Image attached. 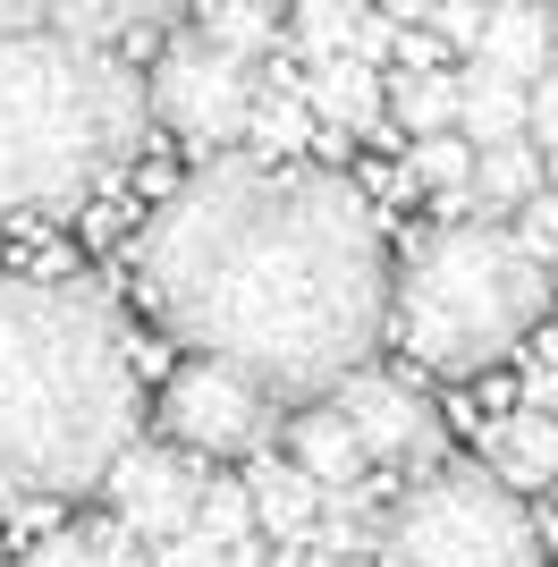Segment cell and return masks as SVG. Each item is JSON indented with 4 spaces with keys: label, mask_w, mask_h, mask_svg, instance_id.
Masks as SVG:
<instances>
[{
    "label": "cell",
    "mask_w": 558,
    "mask_h": 567,
    "mask_svg": "<svg viewBox=\"0 0 558 567\" xmlns=\"http://www.w3.org/2000/svg\"><path fill=\"white\" fill-rule=\"evenodd\" d=\"M153 322L262 381L279 406L330 399L390 339V246L355 178L220 153L153 204L136 237Z\"/></svg>",
    "instance_id": "obj_1"
},
{
    "label": "cell",
    "mask_w": 558,
    "mask_h": 567,
    "mask_svg": "<svg viewBox=\"0 0 558 567\" xmlns=\"http://www.w3.org/2000/svg\"><path fill=\"white\" fill-rule=\"evenodd\" d=\"M136 415V355L102 288L0 280V517L93 492Z\"/></svg>",
    "instance_id": "obj_2"
},
{
    "label": "cell",
    "mask_w": 558,
    "mask_h": 567,
    "mask_svg": "<svg viewBox=\"0 0 558 567\" xmlns=\"http://www.w3.org/2000/svg\"><path fill=\"white\" fill-rule=\"evenodd\" d=\"M153 102L127 60L60 25L0 43V213H76L144 153Z\"/></svg>",
    "instance_id": "obj_3"
},
{
    "label": "cell",
    "mask_w": 558,
    "mask_h": 567,
    "mask_svg": "<svg viewBox=\"0 0 558 567\" xmlns=\"http://www.w3.org/2000/svg\"><path fill=\"white\" fill-rule=\"evenodd\" d=\"M550 262L516 246L499 220H441L406 246L390 271V339L415 355L423 373H490L499 355L550 322Z\"/></svg>",
    "instance_id": "obj_4"
},
{
    "label": "cell",
    "mask_w": 558,
    "mask_h": 567,
    "mask_svg": "<svg viewBox=\"0 0 558 567\" xmlns=\"http://www.w3.org/2000/svg\"><path fill=\"white\" fill-rule=\"evenodd\" d=\"M372 567H550V543L483 466H423L372 534Z\"/></svg>",
    "instance_id": "obj_5"
},
{
    "label": "cell",
    "mask_w": 558,
    "mask_h": 567,
    "mask_svg": "<svg viewBox=\"0 0 558 567\" xmlns=\"http://www.w3.org/2000/svg\"><path fill=\"white\" fill-rule=\"evenodd\" d=\"M144 102L178 144L220 162V153L246 144V118H255V60H237V51L204 43V34H178L144 76Z\"/></svg>",
    "instance_id": "obj_6"
},
{
    "label": "cell",
    "mask_w": 558,
    "mask_h": 567,
    "mask_svg": "<svg viewBox=\"0 0 558 567\" xmlns=\"http://www.w3.org/2000/svg\"><path fill=\"white\" fill-rule=\"evenodd\" d=\"M271 432H279V399L262 381L229 373L211 355L169 373V390H162V441L169 450L204 457V466H229V457H262Z\"/></svg>",
    "instance_id": "obj_7"
},
{
    "label": "cell",
    "mask_w": 558,
    "mask_h": 567,
    "mask_svg": "<svg viewBox=\"0 0 558 567\" xmlns=\"http://www.w3.org/2000/svg\"><path fill=\"white\" fill-rule=\"evenodd\" d=\"M204 457L169 450V441H127L118 450V466L102 474V492H111V517L136 534V543H178V534H195V499H204Z\"/></svg>",
    "instance_id": "obj_8"
},
{
    "label": "cell",
    "mask_w": 558,
    "mask_h": 567,
    "mask_svg": "<svg viewBox=\"0 0 558 567\" xmlns=\"http://www.w3.org/2000/svg\"><path fill=\"white\" fill-rule=\"evenodd\" d=\"M330 406L348 415V432L364 441V457H423L441 450V406L423 399L415 373H390V364H364L330 390Z\"/></svg>",
    "instance_id": "obj_9"
},
{
    "label": "cell",
    "mask_w": 558,
    "mask_h": 567,
    "mask_svg": "<svg viewBox=\"0 0 558 567\" xmlns=\"http://www.w3.org/2000/svg\"><path fill=\"white\" fill-rule=\"evenodd\" d=\"M246 499H255V534L262 543H313V525H322V483L304 466H288L279 450H262V457H246Z\"/></svg>",
    "instance_id": "obj_10"
},
{
    "label": "cell",
    "mask_w": 558,
    "mask_h": 567,
    "mask_svg": "<svg viewBox=\"0 0 558 567\" xmlns=\"http://www.w3.org/2000/svg\"><path fill=\"white\" fill-rule=\"evenodd\" d=\"M483 474L490 483H508L516 499L558 483V415H534V406H516V415H490L483 424Z\"/></svg>",
    "instance_id": "obj_11"
},
{
    "label": "cell",
    "mask_w": 558,
    "mask_h": 567,
    "mask_svg": "<svg viewBox=\"0 0 558 567\" xmlns=\"http://www.w3.org/2000/svg\"><path fill=\"white\" fill-rule=\"evenodd\" d=\"M550 9L541 0H499L483 18V43H474V69L490 76H516V85H541L550 76Z\"/></svg>",
    "instance_id": "obj_12"
},
{
    "label": "cell",
    "mask_w": 558,
    "mask_h": 567,
    "mask_svg": "<svg viewBox=\"0 0 558 567\" xmlns=\"http://www.w3.org/2000/svg\"><path fill=\"white\" fill-rule=\"evenodd\" d=\"M288 466H304L322 492H348L372 457H364V441L348 432V415H339L330 399H304L297 415H288Z\"/></svg>",
    "instance_id": "obj_13"
},
{
    "label": "cell",
    "mask_w": 558,
    "mask_h": 567,
    "mask_svg": "<svg viewBox=\"0 0 558 567\" xmlns=\"http://www.w3.org/2000/svg\"><path fill=\"white\" fill-rule=\"evenodd\" d=\"M304 111H313V127H348V136H364V127H381V69H364L355 51H339V60H313L304 69Z\"/></svg>",
    "instance_id": "obj_14"
},
{
    "label": "cell",
    "mask_w": 558,
    "mask_h": 567,
    "mask_svg": "<svg viewBox=\"0 0 558 567\" xmlns=\"http://www.w3.org/2000/svg\"><path fill=\"white\" fill-rule=\"evenodd\" d=\"M541 195V153L525 136L516 144H483L474 153V178H465V220H499L508 229L525 204Z\"/></svg>",
    "instance_id": "obj_15"
},
{
    "label": "cell",
    "mask_w": 558,
    "mask_h": 567,
    "mask_svg": "<svg viewBox=\"0 0 558 567\" xmlns=\"http://www.w3.org/2000/svg\"><path fill=\"white\" fill-rule=\"evenodd\" d=\"M313 144V111H304V69L255 76V118H246V153L255 162H297Z\"/></svg>",
    "instance_id": "obj_16"
},
{
    "label": "cell",
    "mask_w": 558,
    "mask_h": 567,
    "mask_svg": "<svg viewBox=\"0 0 558 567\" xmlns=\"http://www.w3.org/2000/svg\"><path fill=\"white\" fill-rule=\"evenodd\" d=\"M457 136L474 144V153H483V144H516L525 136V85L465 60L457 69Z\"/></svg>",
    "instance_id": "obj_17"
},
{
    "label": "cell",
    "mask_w": 558,
    "mask_h": 567,
    "mask_svg": "<svg viewBox=\"0 0 558 567\" xmlns=\"http://www.w3.org/2000/svg\"><path fill=\"white\" fill-rule=\"evenodd\" d=\"M381 111L406 136H448L457 127V69H390L381 76Z\"/></svg>",
    "instance_id": "obj_18"
},
{
    "label": "cell",
    "mask_w": 558,
    "mask_h": 567,
    "mask_svg": "<svg viewBox=\"0 0 558 567\" xmlns=\"http://www.w3.org/2000/svg\"><path fill=\"white\" fill-rule=\"evenodd\" d=\"M186 0H51L60 34L76 43H118V34H144V25H169Z\"/></svg>",
    "instance_id": "obj_19"
},
{
    "label": "cell",
    "mask_w": 558,
    "mask_h": 567,
    "mask_svg": "<svg viewBox=\"0 0 558 567\" xmlns=\"http://www.w3.org/2000/svg\"><path fill=\"white\" fill-rule=\"evenodd\" d=\"M406 178L441 195V213H448V220H465V178H474V144H465L457 127H448V136H415V153H406Z\"/></svg>",
    "instance_id": "obj_20"
},
{
    "label": "cell",
    "mask_w": 558,
    "mask_h": 567,
    "mask_svg": "<svg viewBox=\"0 0 558 567\" xmlns=\"http://www.w3.org/2000/svg\"><path fill=\"white\" fill-rule=\"evenodd\" d=\"M204 43L237 51V60L279 51V0H204Z\"/></svg>",
    "instance_id": "obj_21"
},
{
    "label": "cell",
    "mask_w": 558,
    "mask_h": 567,
    "mask_svg": "<svg viewBox=\"0 0 558 567\" xmlns=\"http://www.w3.org/2000/svg\"><path fill=\"white\" fill-rule=\"evenodd\" d=\"M195 534H204V543H220V550H237L246 534H255V499H246V483H237V474H220V466L204 474V499H195Z\"/></svg>",
    "instance_id": "obj_22"
},
{
    "label": "cell",
    "mask_w": 558,
    "mask_h": 567,
    "mask_svg": "<svg viewBox=\"0 0 558 567\" xmlns=\"http://www.w3.org/2000/svg\"><path fill=\"white\" fill-rule=\"evenodd\" d=\"M355 18H364L355 0H297V25H288V34H297V60L304 69H313V60H339V51L355 43Z\"/></svg>",
    "instance_id": "obj_23"
},
{
    "label": "cell",
    "mask_w": 558,
    "mask_h": 567,
    "mask_svg": "<svg viewBox=\"0 0 558 567\" xmlns=\"http://www.w3.org/2000/svg\"><path fill=\"white\" fill-rule=\"evenodd\" d=\"M516 381H525V406L534 415H558V322H541L516 355Z\"/></svg>",
    "instance_id": "obj_24"
},
{
    "label": "cell",
    "mask_w": 558,
    "mask_h": 567,
    "mask_svg": "<svg viewBox=\"0 0 558 567\" xmlns=\"http://www.w3.org/2000/svg\"><path fill=\"white\" fill-rule=\"evenodd\" d=\"M483 18H490V0H441L423 34H432L441 51H465V60H474V43H483Z\"/></svg>",
    "instance_id": "obj_25"
},
{
    "label": "cell",
    "mask_w": 558,
    "mask_h": 567,
    "mask_svg": "<svg viewBox=\"0 0 558 567\" xmlns=\"http://www.w3.org/2000/svg\"><path fill=\"white\" fill-rule=\"evenodd\" d=\"M516 246L534 262H558V187H541L525 213H516Z\"/></svg>",
    "instance_id": "obj_26"
},
{
    "label": "cell",
    "mask_w": 558,
    "mask_h": 567,
    "mask_svg": "<svg viewBox=\"0 0 558 567\" xmlns=\"http://www.w3.org/2000/svg\"><path fill=\"white\" fill-rule=\"evenodd\" d=\"M525 144H534V153H558V76L525 85Z\"/></svg>",
    "instance_id": "obj_27"
},
{
    "label": "cell",
    "mask_w": 558,
    "mask_h": 567,
    "mask_svg": "<svg viewBox=\"0 0 558 567\" xmlns=\"http://www.w3.org/2000/svg\"><path fill=\"white\" fill-rule=\"evenodd\" d=\"M18 567H93V543H85V525H69V534H43V543L25 550Z\"/></svg>",
    "instance_id": "obj_28"
},
{
    "label": "cell",
    "mask_w": 558,
    "mask_h": 567,
    "mask_svg": "<svg viewBox=\"0 0 558 567\" xmlns=\"http://www.w3.org/2000/svg\"><path fill=\"white\" fill-rule=\"evenodd\" d=\"M153 567H229V550H220V543H204V534H178V543H162V550H153Z\"/></svg>",
    "instance_id": "obj_29"
},
{
    "label": "cell",
    "mask_w": 558,
    "mask_h": 567,
    "mask_svg": "<svg viewBox=\"0 0 558 567\" xmlns=\"http://www.w3.org/2000/svg\"><path fill=\"white\" fill-rule=\"evenodd\" d=\"M43 18H51V0H0V43H9V34H34Z\"/></svg>",
    "instance_id": "obj_30"
},
{
    "label": "cell",
    "mask_w": 558,
    "mask_h": 567,
    "mask_svg": "<svg viewBox=\"0 0 558 567\" xmlns=\"http://www.w3.org/2000/svg\"><path fill=\"white\" fill-rule=\"evenodd\" d=\"M372 9H381L390 25H432V9H441V0H372Z\"/></svg>",
    "instance_id": "obj_31"
},
{
    "label": "cell",
    "mask_w": 558,
    "mask_h": 567,
    "mask_svg": "<svg viewBox=\"0 0 558 567\" xmlns=\"http://www.w3.org/2000/svg\"><path fill=\"white\" fill-rule=\"evenodd\" d=\"M297 567H372V559H339V550H304Z\"/></svg>",
    "instance_id": "obj_32"
},
{
    "label": "cell",
    "mask_w": 558,
    "mask_h": 567,
    "mask_svg": "<svg viewBox=\"0 0 558 567\" xmlns=\"http://www.w3.org/2000/svg\"><path fill=\"white\" fill-rule=\"evenodd\" d=\"M550 76H558V25H550Z\"/></svg>",
    "instance_id": "obj_33"
},
{
    "label": "cell",
    "mask_w": 558,
    "mask_h": 567,
    "mask_svg": "<svg viewBox=\"0 0 558 567\" xmlns=\"http://www.w3.org/2000/svg\"><path fill=\"white\" fill-rule=\"evenodd\" d=\"M355 9H372V0H355Z\"/></svg>",
    "instance_id": "obj_34"
}]
</instances>
